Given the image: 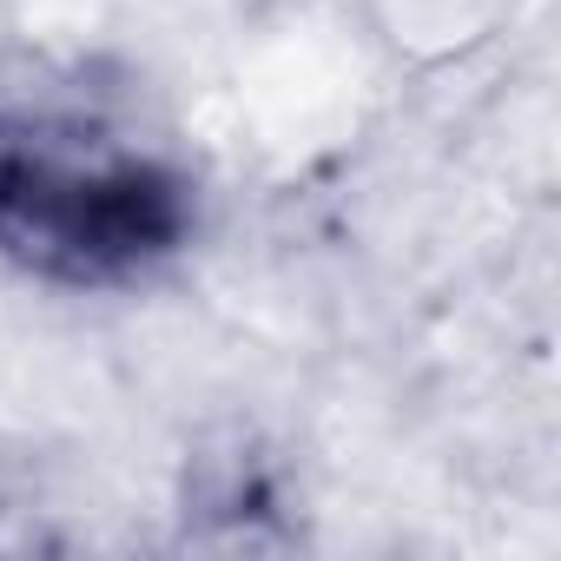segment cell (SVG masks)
I'll list each match as a JSON object with an SVG mask.
<instances>
[{"mask_svg":"<svg viewBox=\"0 0 561 561\" xmlns=\"http://www.w3.org/2000/svg\"><path fill=\"white\" fill-rule=\"evenodd\" d=\"M185 238V192L146 159L0 152V251L27 271L100 285Z\"/></svg>","mask_w":561,"mask_h":561,"instance_id":"6da1fadb","label":"cell"}]
</instances>
